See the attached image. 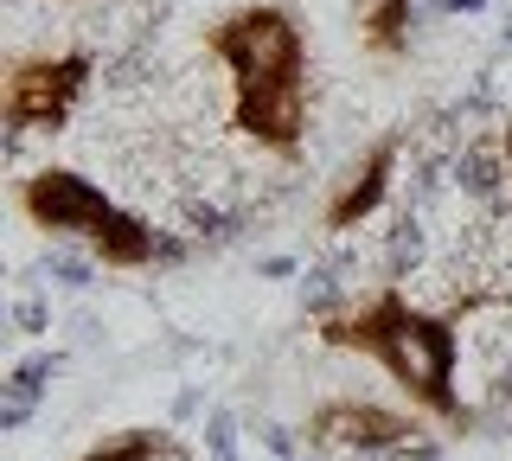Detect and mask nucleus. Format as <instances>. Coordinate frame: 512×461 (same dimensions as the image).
Returning <instances> with one entry per match:
<instances>
[{"instance_id":"2","label":"nucleus","mask_w":512,"mask_h":461,"mask_svg":"<svg viewBox=\"0 0 512 461\" xmlns=\"http://www.w3.org/2000/svg\"><path fill=\"white\" fill-rule=\"evenodd\" d=\"M320 340L340 346V353H359L391 372V385L410 397L416 410H429L436 423H468V404L455 391V365H461V333L448 314L416 308L404 289H378L365 308L333 314L320 321Z\"/></svg>"},{"instance_id":"8","label":"nucleus","mask_w":512,"mask_h":461,"mask_svg":"<svg viewBox=\"0 0 512 461\" xmlns=\"http://www.w3.org/2000/svg\"><path fill=\"white\" fill-rule=\"evenodd\" d=\"M84 461H160V436L154 429H128L116 442H96Z\"/></svg>"},{"instance_id":"1","label":"nucleus","mask_w":512,"mask_h":461,"mask_svg":"<svg viewBox=\"0 0 512 461\" xmlns=\"http://www.w3.org/2000/svg\"><path fill=\"white\" fill-rule=\"evenodd\" d=\"M205 52L231 71V129L295 161L308 135V39L276 0L237 7L205 33Z\"/></svg>"},{"instance_id":"3","label":"nucleus","mask_w":512,"mask_h":461,"mask_svg":"<svg viewBox=\"0 0 512 461\" xmlns=\"http://www.w3.org/2000/svg\"><path fill=\"white\" fill-rule=\"evenodd\" d=\"M20 212L39 231L84 237L103 269H148L154 263V231L71 167H39L32 180H20Z\"/></svg>"},{"instance_id":"4","label":"nucleus","mask_w":512,"mask_h":461,"mask_svg":"<svg viewBox=\"0 0 512 461\" xmlns=\"http://www.w3.org/2000/svg\"><path fill=\"white\" fill-rule=\"evenodd\" d=\"M90 84V52H39L7 71V129L13 135H58Z\"/></svg>"},{"instance_id":"7","label":"nucleus","mask_w":512,"mask_h":461,"mask_svg":"<svg viewBox=\"0 0 512 461\" xmlns=\"http://www.w3.org/2000/svg\"><path fill=\"white\" fill-rule=\"evenodd\" d=\"M410 20L416 0H359V39L372 58H404L410 52Z\"/></svg>"},{"instance_id":"6","label":"nucleus","mask_w":512,"mask_h":461,"mask_svg":"<svg viewBox=\"0 0 512 461\" xmlns=\"http://www.w3.org/2000/svg\"><path fill=\"white\" fill-rule=\"evenodd\" d=\"M397 154H404V141H397V135H378L372 148H365L359 161L346 167V180L333 186V199L320 205V231H352V225H365V218L384 205V193H391Z\"/></svg>"},{"instance_id":"9","label":"nucleus","mask_w":512,"mask_h":461,"mask_svg":"<svg viewBox=\"0 0 512 461\" xmlns=\"http://www.w3.org/2000/svg\"><path fill=\"white\" fill-rule=\"evenodd\" d=\"M500 148H506V173H512V122H506V135H500Z\"/></svg>"},{"instance_id":"5","label":"nucleus","mask_w":512,"mask_h":461,"mask_svg":"<svg viewBox=\"0 0 512 461\" xmlns=\"http://www.w3.org/2000/svg\"><path fill=\"white\" fill-rule=\"evenodd\" d=\"M308 429L327 449H404V442L423 436L416 417H397V410L365 404V397H333V404H320L308 417Z\"/></svg>"}]
</instances>
